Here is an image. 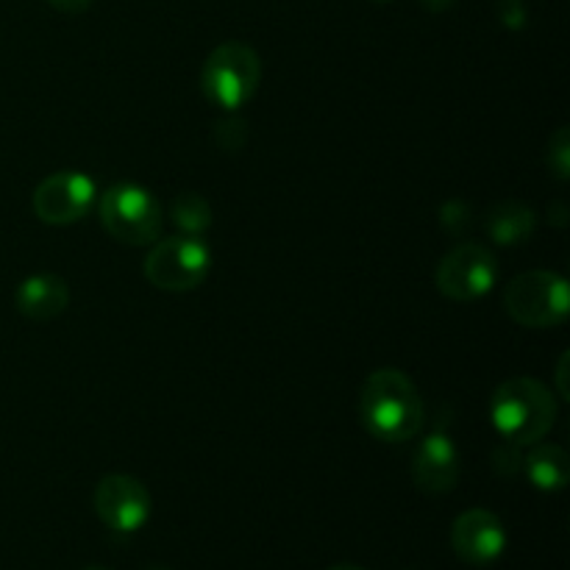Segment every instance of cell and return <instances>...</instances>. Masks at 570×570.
I'll return each instance as SVG.
<instances>
[{"label": "cell", "instance_id": "cell-10", "mask_svg": "<svg viewBox=\"0 0 570 570\" xmlns=\"http://www.w3.org/2000/svg\"><path fill=\"white\" fill-rule=\"evenodd\" d=\"M451 546L468 566H490L507 551V529L490 510H468L451 527Z\"/></svg>", "mask_w": 570, "mask_h": 570}, {"label": "cell", "instance_id": "cell-8", "mask_svg": "<svg viewBox=\"0 0 570 570\" xmlns=\"http://www.w3.org/2000/svg\"><path fill=\"white\" fill-rule=\"evenodd\" d=\"M95 200H98V187L87 173L61 170L33 189L31 204L39 220L48 226H70L89 215Z\"/></svg>", "mask_w": 570, "mask_h": 570}, {"label": "cell", "instance_id": "cell-1", "mask_svg": "<svg viewBox=\"0 0 570 570\" xmlns=\"http://www.w3.org/2000/svg\"><path fill=\"white\" fill-rule=\"evenodd\" d=\"M360 417L382 443H406L423 426L421 393L399 367L373 371L362 384Z\"/></svg>", "mask_w": 570, "mask_h": 570}, {"label": "cell", "instance_id": "cell-20", "mask_svg": "<svg viewBox=\"0 0 570 570\" xmlns=\"http://www.w3.org/2000/svg\"><path fill=\"white\" fill-rule=\"evenodd\" d=\"M326 570H367V568H360V566H348V562H345V566H332V568H326Z\"/></svg>", "mask_w": 570, "mask_h": 570}, {"label": "cell", "instance_id": "cell-7", "mask_svg": "<svg viewBox=\"0 0 570 570\" xmlns=\"http://www.w3.org/2000/svg\"><path fill=\"white\" fill-rule=\"evenodd\" d=\"M434 284L451 301H476L499 284V262L493 250L479 243H460L443 256L434 271Z\"/></svg>", "mask_w": 570, "mask_h": 570}, {"label": "cell", "instance_id": "cell-23", "mask_svg": "<svg viewBox=\"0 0 570 570\" xmlns=\"http://www.w3.org/2000/svg\"><path fill=\"white\" fill-rule=\"evenodd\" d=\"M379 3H384V0H379Z\"/></svg>", "mask_w": 570, "mask_h": 570}, {"label": "cell", "instance_id": "cell-19", "mask_svg": "<svg viewBox=\"0 0 570 570\" xmlns=\"http://www.w3.org/2000/svg\"><path fill=\"white\" fill-rule=\"evenodd\" d=\"M421 3H423V9H429V11H445V9H451L456 0H421Z\"/></svg>", "mask_w": 570, "mask_h": 570}, {"label": "cell", "instance_id": "cell-22", "mask_svg": "<svg viewBox=\"0 0 570 570\" xmlns=\"http://www.w3.org/2000/svg\"><path fill=\"white\" fill-rule=\"evenodd\" d=\"M148 570H170V568H161V566H156V568H148Z\"/></svg>", "mask_w": 570, "mask_h": 570}, {"label": "cell", "instance_id": "cell-21", "mask_svg": "<svg viewBox=\"0 0 570 570\" xmlns=\"http://www.w3.org/2000/svg\"><path fill=\"white\" fill-rule=\"evenodd\" d=\"M83 570H111V568H100V566H92V568H83Z\"/></svg>", "mask_w": 570, "mask_h": 570}, {"label": "cell", "instance_id": "cell-5", "mask_svg": "<svg viewBox=\"0 0 570 570\" xmlns=\"http://www.w3.org/2000/svg\"><path fill=\"white\" fill-rule=\"evenodd\" d=\"M504 309L518 326L554 328L570 312L568 282L560 273L529 271L512 278L504 289Z\"/></svg>", "mask_w": 570, "mask_h": 570}, {"label": "cell", "instance_id": "cell-16", "mask_svg": "<svg viewBox=\"0 0 570 570\" xmlns=\"http://www.w3.org/2000/svg\"><path fill=\"white\" fill-rule=\"evenodd\" d=\"M546 165L551 167L560 181H568V170H570V137L568 128H557L554 137L549 139V148H546Z\"/></svg>", "mask_w": 570, "mask_h": 570}, {"label": "cell", "instance_id": "cell-6", "mask_svg": "<svg viewBox=\"0 0 570 570\" xmlns=\"http://www.w3.org/2000/svg\"><path fill=\"white\" fill-rule=\"evenodd\" d=\"M212 267L209 245L193 234H178V237L156 239L145 256L142 273L156 289L167 293H187L195 289Z\"/></svg>", "mask_w": 570, "mask_h": 570}, {"label": "cell", "instance_id": "cell-12", "mask_svg": "<svg viewBox=\"0 0 570 570\" xmlns=\"http://www.w3.org/2000/svg\"><path fill=\"white\" fill-rule=\"evenodd\" d=\"M17 309L28 317V321H53L70 304V287L61 276L53 273H37V276L22 278L20 287L14 293Z\"/></svg>", "mask_w": 570, "mask_h": 570}, {"label": "cell", "instance_id": "cell-18", "mask_svg": "<svg viewBox=\"0 0 570 570\" xmlns=\"http://www.w3.org/2000/svg\"><path fill=\"white\" fill-rule=\"evenodd\" d=\"M53 9L65 11V14H81V11H87L89 6H92V0H48Z\"/></svg>", "mask_w": 570, "mask_h": 570}, {"label": "cell", "instance_id": "cell-13", "mask_svg": "<svg viewBox=\"0 0 570 570\" xmlns=\"http://www.w3.org/2000/svg\"><path fill=\"white\" fill-rule=\"evenodd\" d=\"M521 468L529 482L543 490V493H560V490H566L570 479L568 454L554 443H534V449L529 451Z\"/></svg>", "mask_w": 570, "mask_h": 570}, {"label": "cell", "instance_id": "cell-9", "mask_svg": "<svg viewBox=\"0 0 570 570\" xmlns=\"http://www.w3.org/2000/svg\"><path fill=\"white\" fill-rule=\"evenodd\" d=\"M95 512L117 534H134L148 523L150 493L128 473H109L95 488Z\"/></svg>", "mask_w": 570, "mask_h": 570}, {"label": "cell", "instance_id": "cell-15", "mask_svg": "<svg viewBox=\"0 0 570 570\" xmlns=\"http://www.w3.org/2000/svg\"><path fill=\"white\" fill-rule=\"evenodd\" d=\"M170 217L184 234H204L212 226V206L204 195L198 193H181L173 198L170 204Z\"/></svg>", "mask_w": 570, "mask_h": 570}, {"label": "cell", "instance_id": "cell-11", "mask_svg": "<svg viewBox=\"0 0 570 570\" xmlns=\"http://www.w3.org/2000/svg\"><path fill=\"white\" fill-rule=\"evenodd\" d=\"M415 488L429 495H445L460 482V451L445 432H432L417 443L412 456Z\"/></svg>", "mask_w": 570, "mask_h": 570}, {"label": "cell", "instance_id": "cell-4", "mask_svg": "<svg viewBox=\"0 0 570 570\" xmlns=\"http://www.w3.org/2000/svg\"><path fill=\"white\" fill-rule=\"evenodd\" d=\"M262 81V61L250 45L223 42L206 56L200 87L215 106L239 109L254 98Z\"/></svg>", "mask_w": 570, "mask_h": 570}, {"label": "cell", "instance_id": "cell-2", "mask_svg": "<svg viewBox=\"0 0 570 570\" xmlns=\"http://www.w3.org/2000/svg\"><path fill=\"white\" fill-rule=\"evenodd\" d=\"M490 417L510 445H534L551 432L557 417V401L538 379L518 376L499 384L490 401Z\"/></svg>", "mask_w": 570, "mask_h": 570}, {"label": "cell", "instance_id": "cell-14", "mask_svg": "<svg viewBox=\"0 0 570 570\" xmlns=\"http://www.w3.org/2000/svg\"><path fill=\"white\" fill-rule=\"evenodd\" d=\"M534 226H538V217L529 209L527 204H518V200H504V204L493 206L484 220V228H488L490 239L504 248H512V245H521L532 237Z\"/></svg>", "mask_w": 570, "mask_h": 570}, {"label": "cell", "instance_id": "cell-3", "mask_svg": "<svg viewBox=\"0 0 570 570\" xmlns=\"http://www.w3.org/2000/svg\"><path fill=\"white\" fill-rule=\"evenodd\" d=\"M106 232L126 245H154L161 237L165 212L156 195L142 184L122 181L106 189L98 204Z\"/></svg>", "mask_w": 570, "mask_h": 570}, {"label": "cell", "instance_id": "cell-17", "mask_svg": "<svg viewBox=\"0 0 570 570\" xmlns=\"http://www.w3.org/2000/svg\"><path fill=\"white\" fill-rule=\"evenodd\" d=\"M501 20L510 28H521L527 22V9L521 0H501Z\"/></svg>", "mask_w": 570, "mask_h": 570}]
</instances>
